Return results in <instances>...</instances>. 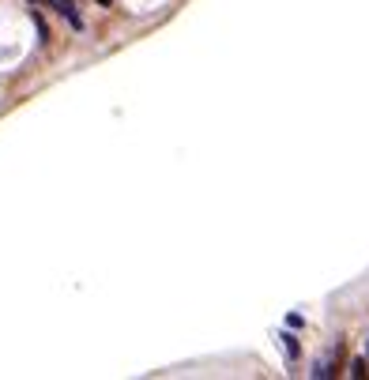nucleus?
Here are the masks:
<instances>
[{
  "label": "nucleus",
  "instance_id": "obj_5",
  "mask_svg": "<svg viewBox=\"0 0 369 380\" xmlns=\"http://www.w3.org/2000/svg\"><path fill=\"white\" fill-rule=\"evenodd\" d=\"M286 324H291V331H298V328H306V317H302V313H291V317H286Z\"/></svg>",
  "mask_w": 369,
  "mask_h": 380
},
{
  "label": "nucleus",
  "instance_id": "obj_2",
  "mask_svg": "<svg viewBox=\"0 0 369 380\" xmlns=\"http://www.w3.org/2000/svg\"><path fill=\"white\" fill-rule=\"evenodd\" d=\"M279 343H283V350H286V358H291V361L302 358V343H298L294 331H279Z\"/></svg>",
  "mask_w": 369,
  "mask_h": 380
},
{
  "label": "nucleus",
  "instance_id": "obj_6",
  "mask_svg": "<svg viewBox=\"0 0 369 380\" xmlns=\"http://www.w3.org/2000/svg\"><path fill=\"white\" fill-rule=\"evenodd\" d=\"M94 4H102V8H109V4H114V0H94Z\"/></svg>",
  "mask_w": 369,
  "mask_h": 380
},
{
  "label": "nucleus",
  "instance_id": "obj_4",
  "mask_svg": "<svg viewBox=\"0 0 369 380\" xmlns=\"http://www.w3.org/2000/svg\"><path fill=\"white\" fill-rule=\"evenodd\" d=\"M347 377H355V380L369 377V361L366 358H355V361H350V369H347Z\"/></svg>",
  "mask_w": 369,
  "mask_h": 380
},
{
  "label": "nucleus",
  "instance_id": "obj_7",
  "mask_svg": "<svg viewBox=\"0 0 369 380\" xmlns=\"http://www.w3.org/2000/svg\"><path fill=\"white\" fill-rule=\"evenodd\" d=\"M362 358H366V361H369V335H366V354H362Z\"/></svg>",
  "mask_w": 369,
  "mask_h": 380
},
{
  "label": "nucleus",
  "instance_id": "obj_1",
  "mask_svg": "<svg viewBox=\"0 0 369 380\" xmlns=\"http://www.w3.org/2000/svg\"><path fill=\"white\" fill-rule=\"evenodd\" d=\"M339 354H343V343H335V350H332V354H324V358H320L317 366L309 369V377H313V380H328V377H335V373H339Z\"/></svg>",
  "mask_w": 369,
  "mask_h": 380
},
{
  "label": "nucleus",
  "instance_id": "obj_8",
  "mask_svg": "<svg viewBox=\"0 0 369 380\" xmlns=\"http://www.w3.org/2000/svg\"><path fill=\"white\" fill-rule=\"evenodd\" d=\"M27 4H30V8H34V4H38V0H27Z\"/></svg>",
  "mask_w": 369,
  "mask_h": 380
},
{
  "label": "nucleus",
  "instance_id": "obj_3",
  "mask_svg": "<svg viewBox=\"0 0 369 380\" xmlns=\"http://www.w3.org/2000/svg\"><path fill=\"white\" fill-rule=\"evenodd\" d=\"M30 19H34V30H38V42L42 45H50V27H45V19H42V12H38V4L30 8Z\"/></svg>",
  "mask_w": 369,
  "mask_h": 380
}]
</instances>
